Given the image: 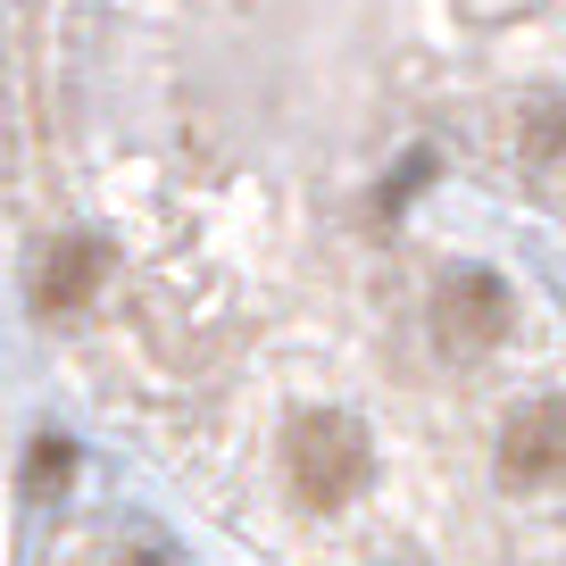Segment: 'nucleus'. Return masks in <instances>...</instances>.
<instances>
[{
  "mask_svg": "<svg viewBox=\"0 0 566 566\" xmlns=\"http://www.w3.org/2000/svg\"><path fill=\"white\" fill-rule=\"evenodd\" d=\"M67 475H75V450H67V442H34V459H25V492L51 500Z\"/></svg>",
  "mask_w": 566,
  "mask_h": 566,
  "instance_id": "obj_6",
  "label": "nucleus"
},
{
  "mask_svg": "<svg viewBox=\"0 0 566 566\" xmlns=\"http://www.w3.org/2000/svg\"><path fill=\"white\" fill-rule=\"evenodd\" d=\"M525 159H566V108H549V101L525 108Z\"/></svg>",
  "mask_w": 566,
  "mask_h": 566,
  "instance_id": "obj_5",
  "label": "nucleus"
},
{
  "mask_svg": "<svg viewBox=\"0 0 566 566\" xmlns=\"http://www.w3.org/2000/svg\"><path fill=\"white\" fill-rule=\"evenodd\" d=\"M367 433L350 417H301L292 424V492L308 509H342V500L367 492Z\"/></svg>",
  "mask_w": 566,
  "mask_h": 566,
  "instance_id": "obj_1",
  "label": "nucleus"
},
{
  "mask_svg": "<svg viewBox=\"0 0 566 566\" xmlns=\"http://www.w3.org/2000/svg\"><path fill=\"white\" fill-rule=\"evenodd\" d=\"M101 275H108V250L101 242H59L51 259H42V275H34L42 317H75V308L101 292Z\"/></svg>",
  "mask_w": 566,
  "mask_h": 566,
  "instance_id": "obj_4",
  "label": "nucleus"
},
{
  "mask_svg": "<svg viewBox=\"0 0 566 566\" xmlns=\"http://www.w3.org/2000/svg\"><path fill=\"white\" fill-rule=\"evenodd\" d=\"M516 301L509 283L492 275V266H459V275L433 292V334H442V350H492L500 334H509Z\"/></svg>",
  "mask_w": 566,
  "mask_h": 566,
  "instance_id": "obj_2",
  "label": "nucleus"
},
{
  "mask_svg": "<svg viewBox=\"0 0 566 566\" xmlns=\"http://www.w3.org/2000/svg\"><path fill=\"white\" fill-rule=\"evenodd\" d=\"M500 483L509 492H542L566 483V400H525L500 433Z\"/></svg>",
  "mask_w": 566,
  "mask_h": 566,
  "instance_id": "obj_3",
  "label": "nucleus"
}]
</instances>
